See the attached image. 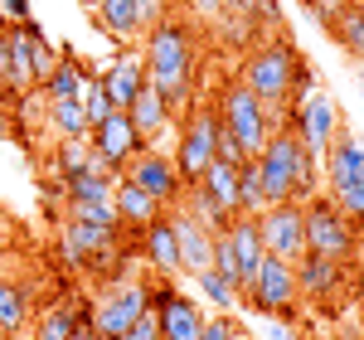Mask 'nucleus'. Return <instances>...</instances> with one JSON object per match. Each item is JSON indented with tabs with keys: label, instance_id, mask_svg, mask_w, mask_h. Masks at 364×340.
<instances>
[{
	"label": "nucleus",
	"instance_id": "4be33fe9",
	"mask_svg": "<svg viewBox=\"0 0 364 340\" xmlns=\"http://www.w3.org/2000/svg\"><path fill=\"white\" fill-rule=\"evenodd\" d=\"M83 83H87V68L73 54H58V63L44 73V83L34 87V92H39L44 102H78V97H83Z\"/></svg>",
	"mask_w": 364,
	"mask_h": 340
},
{
	"label": "nucleus",
	"instance_id": "58836bf2",
	"mask_svg": "<svg viewBox=\"0 0 364 340\" xmlns=\"http://www.w3.org/2000/svg\"><path fill=\"white\" fill-rule=\"evenodd\" d=\"M185 10H190V15H199L204 25H214V20L224 15V5H219V0H185Z\"/></svg>",
	"mask_w": 364,
	"mask_h": 340
},
{
	"label": "nucleus",
	"instance_id": "49530a36",
	"mask_svg": "<svg viewBox=\"0 0 364 340\" xmlns=\"http://www.w3.org/2000/svg\"><path fill=\"white\" fill-rule=\"evenodd\" d=\"M97 5H102V0H83V10H97Z\"/></svg>",
	"mask_w": 364,
	"mask_h": 340
},
{
	"label": "nucleus",
	"instance_id": "9d476101",
	"mask_svg": "<svg viewBox=\"0 0 364 340\" xmlns=\"http://www.w3.org/2000/svg\"><path fill=\"white\" fill-rule=\"evenodd\" d=\"M122 180H132L136 190H146L161 209H180V199H185V180L175 175V161L166 151H156V146H146L141 156H132L127 170H122Z\"/></svg>",
	"mask_w": 364,
	"mask_h": 340
},
{
	"label": "nucleus",
	"instance_id": "603ef678",
	"mask_svg": "<svg viewBox=\"0 0 364 340\" xmlns=\"http://www.w3.org/2000/svg\"><path fill=\"white\" fill-rule=\"evenodd\" d=\"M360 102H364V92H360Z\"/></svg>",
	"mask_w": 364,
	"mask_h": 340
},
{
	"label": "nucleus",
	"instance_id": "ea45409f",
	"mask_svg": "<svg viewBox=\"0 0 364 340\" xmlns=\"http://www.w3.org/2000/svg\"><path fill=\"white\" fill-rule=\"evenodd\" d=\"M29 10H34V0H0L5 25H20V20H29Z\"/></svg>",
	"mask_w": 364,
	"mask_h": 340
},
{
	"label": "nucleus",
	"instance_id": "de8ad7c7",
	"mask_svg": "<svg viewBox=\"0 0 364 340\" xmlns=\"http://www.w3.org/2000/svg\"><path fill=\"white\" fill-rule=\"evenodd\" d=\"M355 10H360V20H364V0H355Z\"/></svg>",
	"mask_w": 364,
	"mask_h": 340
},
{
	"label": "nucleus",
	"instance_id": "4c0bfd02",
	"mask_svg": "<svg viewBox=\"0 0 364 340\" xmlns=\"http://www.w3.org/2000/svg\"><path fill=\"white\" fill-rule=\"evenodd\" d=\"M233 331H238V326H233L228 316H204V331H199V340H228Z\"/></svg>",
	"mask_w": 364,
	"mask_h": 340
},
{
	"label": "nucleus",
	"instance_id": "f3484780",
	"mask_svg": "<svg viewBox=\"0 0 364 340\" xmlns=\"http://www.w3.org/2000/svg\"><path fill=\"white\" fill-rule=\"evenodd\" d=\"M117 233H122V228H97V224H83V219H68L58 243H63L68 262H83V267H92V262H107V257H112Z\"/></svg>",
	"mask_w": 364,
	"mask_h": 340
},
{
	"label": "nucleus",
	"instance_id": "72a5a7b5",
	"mask_svg": "<svg viewBox=\"0 0 364 340\" xmlns=\"http://www.w3.org/2000/svg\"><path fill=\"white\" fill-rule=\"evenodd\" d=\"M87 161H92V146H87V137H68V142H58V156H54L58 180H63V175H73V170H83Z\"/></svg>",
	"mask_w": 364,
	"mask_h": 340
},
{
	"label": "nucleus",
	"instance_id": "4468645a",
	"mask_svg": "<svg viewBox=\"0 0 364 340\" xmlns=\"http://www.w3.org/2000/svg\"><path fill=\"white\" fill-rule=\"evenodd\" d=\"M87 146H92V156H97V161H107L117 175L127 170L132 156L146 151V142L136 137V127H132V117H127V112H112L107 122H97V127L87 132Z\"/></svg>",
	"mask_w": 364,
	"mask_h": 340
},
{
	"label": "nucleus",
	"instance_id": "3c124183",
	"mask_svg": "<svg viewBox=\"0 0 364 340\" xmlns=\"http://www.w3.org/2000/svg\"><path fill=\"white\" fill-rule=\"evenodd\" d=\"M92 340H102V336H92Z\"/></svg>",
	"mask_w": 364,
	"mask_h": 340
},
{
	"label": "nucleus",
	"instance_id": "c756f323",
	"mask_svg": "<svg viewBox=\"0 0 364 340\" xmlns=\"http://www.w3.org/2000/svg\"><path fill=\"white\" fill-rule=\"evenodd\" d=\"M331 34L340 39V49L355 58V63H364V20H360V10H355V5L340 15L336 25H331Z\"/></svg>",
	"mask_w": 364,
	"mask_h": 340
},
{
	"label": "nucleus",
	"instance_id": "c9c22d12",
	"mask_svg": "<svg viewBox=\"0 0 364 340\" xmlns=\"http://www.w3.org/2000/svg\"><path fill=\"white\" fill-rule=\"evenodd\" d=\"M350 5H355V0H306V10H311V15H316V20H321L326 29L336 25V20L345 15V10H350Z\"/></svg>",
	"mask_w": 364,
	"mask_h": 340
},
{
	"label": "nucleus",
	"instance_id": "2f4dec72",
	"mask_svg": "<svg viewBox=\"0 0 364 340\" xmlns=\"http://www.w3.org/2000/svg\"><path fill=\"white\" fill-rule=\"evenodd\" d=\"M195 282H199V292H204V302H209V307H219V312H224V316L233 312L238 302H243V297H238V287H228L224 277L214 272V267H209V272H199Z\"/></svg>",
	"mask_w": 364,
	"mask_h": 340
},
{
	"label": "nucleus",
	"instance_id": "a19ab883",
	"mask_svg": "<svg viewBox=\"0 0 364 340\" xmlns=\"http://www.w3.org/2000/svg\"><path fill=\"white\" fill-rule=\"evenodd\" d=\"M224 5V15H252L257 10V0H219Z\"/></svg>",
	"mask_w": 364,
	"mask_h": 340
},
{
	"label": "nucleus",
	"instance_id": "f8f14e48",
	"mask_svg": "<svg viewBox=\"0 0 364 340\" xmlns=\"http://www.w3.org/2000/svg\"><path fill=\"white\" fill-rule=\"evenodd\" d=\"M161 15H166V0H102L97 5V29L117 44H136Z\"/></svg>",
	"mask_w": 364,
	"mask_h": 340
},
{
	"label": "nucleus",
	"instance_id": "37998d69",
	"mask_svg": "<svg viewBox=\"0 0 364 340\" xmlns=\"http://www.w3.org/2000/svg\"><path fill=\"white\" fill-rule=\"evenodd\" d=\"M355 257H360V262H364V219H360V224H355Z\"/></svg>",
	"mask_w": 364,
	"mask_h": 340
},
{
	"label": "nucleus",
	"instance_id": "39448f33",
	"mask_svg": "<svg viewBox=\"0 0 364 340\" xmlns=\"http://www.w3.org/2000/svg\"><path fill=\"white\" fill-rule=\"evenodd\" d=\"M262 238H257V224L252 219H228L224 233H214V272L224 277L228 287H238V297H243V287L252 282V272H257V262H262Z\"/></svg>",
	"mask_w": 364,
	"mask_h": 340
},
{
	"label": "nucleus",
	"instance_id": "f704fd0d",
	"mask_svg": "<svg viewBox=\"0 0 364 340\" xmlns=\"http://www.w3.org/2000/svg\"><path fill=\"white\" fill-rule=\"evenodd\" d=\"M331 204H336L340 214L350 219V224H360L364 219V185H345V190H331Z\"/></svg>",
	"mask_w": 364,
	"mask_h": 340
},
{
	"label": "nucleus",
	"instance_id": "7ed1b4c3",
	"mask_svg": "<svg viewBox=\"0 0 364 340\" xmlns=\"http://www.w3.org/2000/svg\"><path fill=\"white\" fill-rule=\"evenodd\" d=\"M214 112H219V127H224L233 142L243 146L248 156H257L262 146H267V137L277 132L282 122L277 112H267L257 97H252L248 87L238 83V78H228L224 87H219V102H214Z\"/></svg>",
	"mask_w": 364,
	"mask_h": 340
},
{
	"label": "nucleus",
	"instance_id": "c85d7f7f",
	"mask_svg": "<svg viewBox=\"0 0 364 340\" xmlns=\"http://www.w3.org/2000/svg\"><path fill=\"white\" fill-rule=\"evenodd\" d=\"M44 107H49V127L58 132V142H68V137H87L83 102H44Z\"/></svg>",
	"mask_w": 364,
	"mask_h": 340
},
{
	"label": "nucleus",
	"instance_id": "473e14b6",
	"mask_svg": "<svg viewBox=\"0 0 364 340\" xmlns=\"http://www.w3.org/2000/svg\"><path fill=\"white\" fill-rule=\"evenodd\" d=\"M68 219H83V224H97V228H122L112 199H78V204H68Z\"/></svg>",
	"mask_w": 364,
	"mask_h": 340
},
{
	"label": "nucleus",
	"instance_id": "0eeeda50",
	"mask_svg": "<svg viewBox=\"0 0 364 340\" xmlns=\"http://www.w3.org/2000/svg\"><path fill=\"white\" fill-rule=\"evenodd\" d=\"M243 302H248L252 312L282 321V316L296 307V272H291V262L277 257V253H262L257 272H252V282L243 287Z\"/></svg>",
	"mask_w": 364,
	"mask_h": 340
},
{
	"label": "nucleus",
	"instance_id": "dca6fc26",
	"mask_svg": "<svg viewBox=\"0 0 364 340\" xmlns=\"http://www.w3.org/2000/svg\"><path fill=\"white\" fill-rule=\"evenodd\" d=\"M321 180H326V190L364 185V142H355L350 132H340L336 142L321 151Z\"/></svg>",
	"mask_w": 364,
	"mask_h": 340
},
{
	"label": "nucleus",
	"instance_id": "09e8293b",
	"mask_svg": "<svg viewBox=\"0 0 364 340\" xmlns=\"http://www.w3.org/2000/svg\"><path fill=\"white\" fill-rule=\"evenodd\" d=\"M355 68H360V83H364V63H355Z\"/></svg>",
	"mask_w": 364,
	"mask_h": 340
},
{
	"label": "nucleus",
	"instance_id": "e433bc0d",
	"mask_svg": "<svg viewBox=\"0 0 364 340\" xmlns=\"http://www.w3.org/2000/svg\"><path fill=\"white\" fill-rule=\"evenodd\" d=\"M117 340H161V321H156V312H146V316H136L127 331Z\"/></svg>",
	"mask_w": 364,
	"mask_h": 340
},
{
	"label": "nucleus",
	"instance_id": "20e7f679",
	"mask_svg": "<svg viewBox=\"0 0 364 340\" xmlns=\"http://www.w3.org/2000/svg\"><path fill=\"white\" fill-rule=\"evenodd\" d=\"M301 233H306V253L355 262V224L331 204V195H311L301 204Z\"/></svg>",
	"mask_w": 364,
	"mask_h": 340
},
{
	"label": "nucleus",
	"instance_id": "423d86ee",
	"mask_svg": "<svg viewBox=\"0 0 364 340\" xmlns=\"http://www.w3.org/2000/svg\"><path fill=\"white\" fill-rule=\"evenodd\" d=\"M219 112L214 107H195V112L185 117V132H180V146H175V175L185 180V185H195L199 175L209 170L214 161V151H219Z\"/></svg>",
	"mask_w": 364,
	"mask_h": 340
},
{
	"label": "nucleus",
	"instance_id": "a18cd8bd",
	"mask_svg": "<svg viewBox=\"0 0 364 340\" xmlns=\"http://www.w3.org/2000/svg\"><path fill=\"white\" fill-rule=\"evenodd\" d=\"M228 340H252V336H248V331H233V336H228Z\"/></svg>",
	"mask_w": 364,
	"mask_h": 340
},
{
	"label": "nucleus",
	"instance_id": "6e6552de",
	"mask_svg": "<svg viewBox=\"0 0 364 340\" xmlns=\"http://www.w3.org/2000/svg\"><path fill=\"white\" fill-rule=\"evenodd\" d=\"M287 127L296 132V142L306 146L311 156H321V151L340 137V107L331 102V92L306 87L301 97H291V117H287Z\"/></svg>",
	"mask_w": 364,
	"mask_h": 340
},
{
	"label": "nucleus",
	"instance_id": "5701e85b",
	"mask_svg": "<svg viewBox=\"0 0 364 340\" xmlns=\"http://www.w3.org/2000/svg\"><path fill=\"white\" fill-rule=\"evenodd\" d=\"M117 190V170L107 166V161H87L83 170H73V175H63V195H68V204H78V199H112Z\"/></svg>",
	"mask_w": 364,
	"mask_h": 340
},
{
	"label": "nucleus",
	"instance_id": "ddd939ff",
	"mask_svg": "<svg viewBox=\"0 0 364 340\" xmlns=\"http://www.w3.org/2000/svg\"><path fill=\"white\" fill-rule=\"evenodd\" d=\"M151 312L161 321V340H199L204 331V312H199V302L190 292H180V287H151Z\"/></svg>",
	"mask_w": 364,
	"mask_h": 340
},
{
	"label": "nucleus",
	"instance_id": "f257e3e1",
	"mask_svg": "<svg viewBox=\"0 0 364 340\" xmlns=\"http://www.w3.org/2000/svg\"><path fill=\"white\" fill-rule=\"evenodd\" d=\"M141 63H146V83L161 87V97L175 107L190 102L195 92V63H199V39L190 20H175V15H161L156 25L141 34Z\"/></svg>",
	"mask_w": 364,
	"mask_h": 340
},
{
	"label": "nucleus",
	"instance_id": "1a4fd4ad",
	"mask_svg": "<svg viewBox=\"0 0 364 340\" xmlns=\"http://www.w3.org/2000/svg\"><path fill=\"white\" fill-rule=\"evenodd\" d=\"M151 312V287L141 277H127V282H112L102 302H92V336L117 340L136 316Z\"/></svg>",
	"mask_w": 364,
	"mask_h": 340
},
{
	"label": "nucleus",
	"instance_id": "412c9836",
	"mask_svg": "<svg viewBox=\"0 0 364 340\" xmlns=\"http://www.w3.org/2000/svg\"><path fill=\"white\" fill-rule=\"evenodd\" d=\"M141 253H146V262H151L161 277H180V272H185V267H180V248H175L170 214H161V219H151V224L141 228Z\"/></svg>",
	"mask_w": 364,
	"mask_h": 340
},
{
	"label": "nucleus",
	"instance_id": "c03bdc74",
	"mask_svg": "<svg viewBox=\"0 0 364 340\" xmlns=\"http://www.w3.org/2000/svg\"><path fill=\"white\" fill-rule=\"evenodd\" d=\"M5 132H10V117H5V107H0V137H5Z\"/></svg>",
	"mask_w": 364,
	"mask_h": 340
},
{
	"label": "nucleus",
	"instance_id": "2eb2a0df",
	"mask_svg": "<svg viewBox=\"0 0 364 340\" xmlns=\"http://www.w3.org/2000/svg\"><path fill=\"white\" fill-rule=\"evenodd\" d=\"M170 228H175V248H180V267L199 277V272H209L214 267V233L199 224L190 209H175L170 214Z\"/></svg>",
	"mask_w": 364,
	"mask_h": 340
},
{
	"label": "nucleus",
	"instance_id": "9b49d317",
	"mask_svg": "<svg viewBox=\"0 0 364 340\" xmlns=\"http://www.w3.org/2000/svg\"><path fill=\"white\" fill-rule=\"evenodd\" d=\"M257 238H262V248L267 253L287 257V262H296V257L306 253V233H301V204L296 199H282V204H267L257 219Z\"/></svg>",
	"mask_w": 364,
	"mask_h": 340
},
{
	"label": "nucleus",
	"instance_id": "6ab92c4d",
	"mask_svg": "<svg viewBox=\"0 0 364 340\" xmlns=\"http://www.w3.org/2000/svg\"><path fill=\"white\" fill-rule=\"evenodd\" d=\"M127 117H132V127H136V137L146 146H156V137H166L170 122H175V112H170V102L161 97V87H141L136 97H132V107H127Z\"/></svg>",
	"mask_w": 364,
	"mask_h": 340
},
{
	"label": "nucleus",
	"instance_id": "f03ea898",
	"mask_svg": "<svg viewBox=\"0 0 364 340\" xmlns=\"http://www.w3.org/2000/svg\"><path fill=\"white\" fill-rule=\"evenodd\" d=\"M238 83L248 87L267 112H277V117L291 107V97H301L306 87H316V83H311L306 58H301V49L287 44V39H262V44L243 58Z\"/></svg>",
	"mask_w": 364,
	"mask_h": 340
},
{
	"label": "nucleus",
	"instance_id": "bb28decb",
	"mask_svg": "<svg viewBox=\"0 0 364 340\" xmlns=\"http://www.w3.org/2000/svg\"><path fill=\"white\" fill-rule=\"evenodd\" d=\"M73 326H78V302H58V307H49V312L39 316L34 340H68Z\"/></svg>",
	"mask_w": 364,
	"mask_h": 340
},
{
	"label": "nucleus",
	"instance_id": "a211bd4d",
	"mask_svg": "<svg viewBox=\"0 0 364 340\" xmlns=\"http://www.w3.org/2000/svg\"><path fill=\"white\" fill-rule=\"evenodd\" d=\"M345 267H350V262H331V257L301 253L296 262H291V272H296V297H311V302H331L340 287H345Z\"/></svg>",
	"mask_w": 364,
	"mask_h": 340
},
{
	"label": "nucleus",
	"instance_id": "cd10ccee",
	"mask_svg": "<svg viewBox=\"0 0 364 340\" xmlns=\"http://www.w3.org/2000/svg\"><path fill=\"white\" fill-rule=\"evenodd\" d=\"M262 209H267V195H262V180H257V161H243L238 166V214L257 219Z\"/></svg>",
	"mask_w": 364,
	"mask_h": 340
},
{
	"label": "nucleus",
	"instance_id": "a878e982",
	"mask_svg": "<svg viewBox=\"0 0 364 340\" xmlns=\"http://www.w3.org/2000/svg\"><path fill=\"white\" fill-rule=\"evenodd\" d=\"M29 321V292L15 277H0V336H20Z\"/></svg>",
	"mask_w": 364,
	"mask_h": 340
},
{
	"label": "nucleus",
	"instance_id": "b1692460",
	"mask_svg": "<svg viewBox=\"0 0 364 340\" xmlns=\"http://www.w3.org/2000/svg\"><path fill=\"white\" fill-rule=\"evenodd\" d=\"M112 204H117V219H122V228H146L151 219H161V214H166V209L146 195V190H136V185H132V180H122V175H117Z\"/></svg>",
	"mask_w": 364,
	"mask_h": 340
},
{
	"label": "nucleus",
	"instance_id": "393cba45",
	"mask_svg": "<svg viewBox=\"0 0 364 340\" xmlns=\"http://www.w3.org/2000/svg\"><path fill=\"white\" fill-rule=\"evenodd\" d=\"M195 185L224 209L228 219H238V166H228V161H209V170L199 175Z\"/></svg>",
	"mask_w": 364,
	"mask_h": 340
},
{
	"label": "nucleus",
	"instance_id": "aec40b11",
	"mask_svg": "<svg viewBox=\"0 0 364 340\" xmlns=\"http://www.w3.org/2000/svg\"><path fill=\"white\" fill-rule=\"evenodd\" d=\"M97 83H102V92L112 97V107H132V97H136L141 87H146V63H141V54H122L112 58L102 73H97Z\"/></svg>",
	"mask_w": 364,
	"mask_h": 340
},
{
	"label": "nucleus",
	"instance_id": "7c9ffc66",
	"mask_svg": "<svg viewBox=\"0 0 364 340\" xmlns=\"http://www.w3.org/2000/svg\"><path fill=\"white\" fill-rule=\"evenodd\" d=\"M83 117H87V132L97 127V122H107L112 112H122V107H112V97L102 92V83H97V73H87V83H83Z\"/></svg>",
	"mask_w": 364,
	"mask_h": 340
},
{
	"label": "nucleus",
	"instance_id": "79ce46f5",
	"mask_svg": "<svg viewBox=\"0 0 364 340\" xmlns=\"http://www.w3.org/2000/svg\"><path fill=\"white\" fill-rule=\"evenodd\" d=\"M267 340H296V336H291V326H267Z\"/></svg>",
	"mask_w": 364,
	"mask_h": 340
},
{
	"label": "nucleus",
	"instance_id": "864d4df0",
	"mask_svg": "<svg viewBox=\"0 0 364 340\" xmlns=\"http://www.w3.org/2000/svg\"><path fill=\"white\" fill-rule=\"evenodd\" d=\"M0 340H10V336H0Z\"/></svg>",
	"mask_w": 364,
	"mask_h": 340
},
{
	"label": "nucleus",
	"instance_id": "8fccbe9b",
	"mask_svg": "<svg viewBox=\"0 0 364 340\" xmlns=\"http://www.w3.org/2000/svg\"><path fill=\"white\" fill-rule=\"evenodd\" d=\"M0 29H5V15H0Z\"/></svg>",
	"mask_w": 364,
	"mask_h": 340
}]
</instances>
